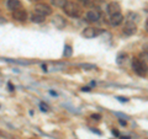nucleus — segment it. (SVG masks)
<instances>
[{
    "label": "nucleus",
    "instance_id": "nucleus-1",
    "mask_svg": "<svg viewBox=\"0 0 148 139\" xmlns=\"http://www.w3.org/2000/svg\"><path fill=\"white\" fill-rule=\"evenodd\" d=\"M63 9H64V12H66L68 16H71V17L77 18V17H79L82 15V7L78 5L77 3L67 1V4L63 6Z\"/></svg>",
    "mask_w": 148,
    "mask_h": 139
},
{
    "label": "nucleus",
    "instance_id": "nucleus-2",
    "mask_svg": "<svg viewBox=\"0 0 148 139\" xmlns=\"http://www.w3.org/2000/svg\"><path fill=\"white\" fill-rule=\"evenodd\" d=\"M132 69H133V72L140 76H146L147 75V65L143 64L140 59L135 58L132 61Z\"/></svg>",
    "mask_w": 148,
    "mask_h": 139
},
{
    "label": "nucleus",
    "instance_id": "nucleus-3",
    "mask_svg": "<svg viewBox=\"0 0 148 139\" xmlns=\"http://www.w3.org/2000/svg\"><path fill=\"white\" fill-rule=\"evenodd\" d=\"M34 12L46 17V16H48V15L52 14V7H51L49 5H47V4H45V3H38V4H36L35 5Z\"/></svg>",
    "mask_w": 148,
    "mask_h": 139
},
{
    "label": "nucleus",
    "instance_id": "nucleus-4",
    "mask_svg": "<svg viewBox=\"0 0 148 139\" xmlns=\"http://www.w3.org/2000/svg\"><path fill=\"white\" fill-rule=\"evenodd\" d=\"M104 31L100 30V29H94V27H86V29H84V31L82 32V35L84 38H94V37H98L100 35H103Z\"/></svg>",
    "mask_w": 148,
    "mask_h": 139
},
{
    "label": "nucleus",
    "instance_id": "nucleus-5",
    "mask_svg": "<svg viewBox=\"0 0 148 139\" xmlns=\"http://www.w3.org/2000/svg\"><path fill=\"white\" fill-rule=\"evenodd\" d=\"M52 25L57 30H63L67 25V21L62 15H54L53 18H52Z\"/></svg>",
    "mask_w": 148,
    "mask_h": 139
},
{
    "label": "nucleus",
    "instance_id": "nucleus-6",
    "mask_svg": "<svg viewBox=\"0 0 148 139\" xmlns=\"http://www.w3.org/2000/svg\"><path fill=\"white\" fill-rule=\"evenodd\" d=\"M101 17V14L99 10H96V9H92V10H89L86 12L85 15V18L88 22H98Z\"/></svg>",
    "mask_w": 148,
    "mask_h": 139
},
{
    "label": "nucleus",
    "instance_id": "nucleus-7",
    "mask_svg": "<svg viewBox=\"0 0 148 139\" xmlns=\"http://www.w3.org/2000/svg\"><path fill=\"white\" fill-rule=\"evenodd\" d=\"M12 17H14V20H16V21L24 22L27 18V12H26V10H22V9H17V10L12 11Z\"/></svg>",
    "mask_w": 148,
    "mask_h": 139
},
{
    "label": "nucleus",
    "instance_id": "nucleus-8",
    "mask_svg": "<svg viewBox=\"0 0 148 139\" xmlns=\"http://www.w3.org/2000/svg\"><path fill=\"white\" fill-rule=\"evenodd\" d=\"M106 11H108V14L110 16L115 15V14L121 12V6H120V4L117 1H112V3H110L108 5V7H106Z\"/></svg>",
    "mask_w": 148,
    "mask_h": 139
},
{
    "label": "nucleus",
    "instance_id": "nucleus-9",
    "mask_svg": "<svg viewBox=\"0 0 148 139\" xmlns=\"http://www.w3.org/2000/svg\"><path fill=\"white\" fill-rule=\"evenodd\" d=\"M137 32V26L133 22H126V25L123 27V33L126 36H132Z\"/></svg>",
    "mask_w": 148,
    "mask_h": 139
},
{
    "label": "nucleus",
    "instance_id": "nucleus-10",
    "mask_svg": "<svg viewBox=\"0 0 148 139\" xmlns=\"http://www.w3.org/2000/svg\"><path fill=\"white\" fill-rule=\"evenodd\" d=\"M123 20H125V18H123L121 12L115 14V15H111L110 16V25L111 26H119V25L122 24Z\"/></svg>",
    "mask_w": 148,
    "mask_h": 139
},
{
    "label": "nucleus",
    "instance_id": "nucleus-11",
    "mask_svg": "<svg viewBox=\"0 0 148 139\" xmlns=\"http://www.w3.org/2000/svg\"><path fill=\"white\" fill-rule=\"evenodd\" d=\"M6 7L9 9V10H17V9L21 7V3L20 0H8L6 1Z\"/></svg>",
    "mask_w": 148,
    "mask_h": 139
},
{
    "label": "nucleus",
    "instance_id": "nucleus-12",
    "mask_svg": "<svg viewBox=\"0 0 148 139\" xmlns=\"http://www.w3.org/2000/svg\"><path fill=\"white\" fill-rule=\"evenodd\" d=\"M30 18H31L32 22H35V24H42V22L45 21V16L38 15V14H36V12L32 14Z\"/></svg>",
    "mask_w": 148,
    "mask_h": 139
},
{
    "label": "nucleus",
    "instance_id": "nucleus-13",
    "mask_svg": "<svg viewBox=\"0 0 148 139\" xmlns=\"http://www.w3.org/2000/svg\"><path fill=\"white\" fill-rule=\"evenodd\" d=\"M140 20V16L137 15L136 12H128V15L126 16V22H133V24H136Z\"/></svg>",
    "mask_w": 148,
    "mask_h": 139
},
{
    "label": "nucleus",
    "instance_id": "nucleus-14",
    "mask_svg": "<svg viewBox=\"0 0 148 139\" xmlns=\"http://www.w3.org/2000/svg\"><path fill=\"white\" fill-rule=\"evenodd\" d=\"M72 54H73L72 46L66 44V46H64V49H63V55H64V57H72Z\"/></svg>",
    "mask_w": 148,
    "mask_h": 139
},
{
    "label": "nucleus",
    "instance_id": "nucleus-15",
    "mask_svg": "<svg viewBox=\"0 0 148 139\" xmlns=\"http://www.w3.org/2000/svg\"><path fill=\"white\" fill-rule=\"evenodd\" d=\"M126 58H127V54L120 53V54L117 55V58H116V63L119 64V65H122V64L126 62Z\"/></svg>",
    "mask_w": 148,
    "mask_h": 139
},
{
    "label": "nucleus",
    "instance_id": "nucleus-16",
    "mask_svg": "<svg viewBox=\"0 0 148 139\" xmlns=\"http://www.w3.org/2000/svg\"><path fill=\"white\" fill-rule=\"evenodd\" d=\"M51 3L53 4L54 6H57V7H62L67 4V0H51Z\"/></svg>",
    "mask_w": 148,
    "mask_h": 139
},
{
    "label": "nucleus",
    "instance_id": "nucleus-17",
    "mask_svg": "<svg viewBox=\"0 0 148 139\" xmlns=\"http://www.w3.org/2000/svg\"><path fill=\"white\" fill-rule=\"evenodd\" d=\"M80 68H83L84 70H92V69H95L96 65L95 64H88V63H84V64H80Z\"/></svg>",
    "mask_w": 148,
    "mask_h": 139
},
{
    "label": "nucleus",
    "instance_id": "nucleus-18",
    "mask_svg": "<svg viewBox=\"0 0 148 139\" xmlns=\"http://www.w3.org/2000/svg\"><path fill=\"white\" fill-rule=\"evenodd\" d=\"M40 110L42 111V112H48V111H49V107H48V105H47V104L41 102V104H40Z\"/></svg>",
    "mask_w": 148,
    "mask_h": 139
},
{
    "label": "nucleus",
    "instance_id": "nucleus-19",
    "mask_svg": "<svg viewBox=\"0 0 148 139\" xmlns=\"http://www.w3.org/2000/svg\"><path fill=\"white\" fill-rule=\"evenodd\" d=\"M90 118H91V119H95V121H99V119L101 118V116H100L99 113H95V114H91Z\"/></svg>",
    "mask_w": 148,
    "mask_h": 139
},
{
    "label": "nucleus",
    "instance_id": "nucleus-20",
    "mask_svg": "<svg viewBox=\"0 0 148 139\" xmlns=\"http://www.w3.org/2000/svg\"><path fill=\"white\" fill-rule=\"evenodd\" d=\"M116 99L120 101V102H128V99L127 97H122V96H117Z\"/></svg>",
    "mask_w": 148,
    "mask_h": 139
},
{
    "label": "nucleus",
    "instance_id": "nucleus-21",
    "mask_svg": "<svg viewBox=\"0 0 148 139\" xmlns=\"http://www.w3.org/2000/svg\"><path fill=\"white\" fill-rule=\"evenodd\" d=\"M0 136H3V137H8L9 139H12V137L10 136V134H8V133H4V132H0Z\"/></svg>",
    "mask_w": 148,
    "mask_h": 139
},
{
    "label": "nucleus",
    "instance_id": "nucleus-22",
    "mask_svg": "<svg viewBox=\"0 0 148 139\" xmlns=\"http://www.w3.org/2000/svg\"><path fill=\"white\" fill-rule=\"evenodd\" d=\"M92 1V0H80L82 4H84V5H89V4Z\"/></svg>",
    "mask_w": 148,
    "mask_h": 139
},
{
    "label": "nucleus",
    "instance_id": "nucleus-23",
    "mask_svg": "<svg viewBox=\"0 0 148 139\" xmlns=\"http://www.w3.org/2000/svg\"><path fill=\"white\" fill-rule=\"evenodd\" d=\"M112 134H114L115 137H120V132L116 131V129H112Z\"/></svg>",
    "mask_w": 148,
    "mask_h": 139
},
{
    "label": "nucleus",
    "instance_id": "nucleus-24",
    "mask_svg": "<svg viewBox=\"0 0 148 139\" xmlns=\"http://www.w3.org/2000/svg\"><path fill=\"white\" fill-rule=\"evenodd\" d=\"M8 86H9V90H10V91H14V89H15V87L12 86L11 82H8Z\"/></svg>",
    "mask_w": 148,
    "mask_h": 139
},
{
    "label": "nucleus",
    "instance_id": "nucleus-25",
    "mask_svg": "<svg viewBox=\"0 0 148 139\" xmlns=\"http://www.w3.org/2000/svg\"><path fill=\"white\" fill-rule=\"evenodd\" d=\"M90 131L94 132V133H96V134H99V136H101V132H100V131H96V129H94V128H90Z\"/></svg>",
    "mask_w": 148,
    "mask_h": 139
},
{
    "label": "nucleus",
    "instance_id": "nucleus-26",
    "mask_svg": "<svg viewBox=\"0 0 148 139\" xmlns=\"http://www.w3.org/2000/svg\"><path fill=\"white\" fill-rule=\"evenodd\" d=\"M120 124H121V126H126V121H123V119H120Z\"/></svg>",
    "mask_w": 148,
    "mask_h": 139
},
{
    "label": "nucleus",
    "instance_id": "nucleus-27",
    "mask_svg": "<svg viewBox=\"0 0 148 139\" xmlns=\"http://www.w3.org/2000/svg\"><path fill=\"white\" fill-rule=\"evenodd\" d=\"M120 139H130V137L128 136H121V134H120Z\"/></svg>",
    "mask_w": 148,
    "mask_h": 139
},
{
    "label": "nucleus",
    "instance_id": "nucleus-28",
    "mask_svg": "<svg viewBox=\"0 0 148 139\" xmlns=\"http://www.w3.org/2000/svg\"><path fill=\"white\" fill-rule=\"evenodd\" d=\"M82 91H90V87H83V89H82Z\"/></svg>",
    "mask_w": 148,
    "mask_h": 139
},
{
    "label": "nucleus",
    "instance_id": "nucleus-29",
    "mask_svg": "<svg viewBox=\"0 0 148 139\" xmlns=\"http://www.w3.org/2000/svg\"><path fill=\"white\" fill-rule=\"evenodd\" d=\"M5 18H3V17H0V24H5Z\"/></svg>",
    "mask_w": 148,
    "mask_h": 139
},
{
    "label": "nucleus",
    "instance_id": "nucleus-30",
    "mask_svg": "<svg viewBox=\"0 0 148 139\" xmlns=\"http://www.w3.org/2000/svg\"><path fill=\"white\" fill-rule=\"evenodd\" d=\"M49 94H51V95H54V96H57V92H54V91H49Z\"/></svg>",
    "mask_w": 148,
    "mask_h": 139
}]
</instances>
